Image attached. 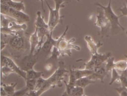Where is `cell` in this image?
Instances as JSON below:
<instances>
[{
  "mask_svg": "<svg viewBox=\"0 0 127 96\" xmlns=\"http://www.w3.org/2000/svg\"><path fill=\"white\" fill-rule=\"evenodd\" d=\"M127 68V60H120L115 62L114 68L120 74L125 71Z\"/></svg>",
  "mask_w": 127,
  "mask_h": 96,
  "instance_id": "obj_22",
  "label": "cell"
},
{
  "mask_svg": "<svg viewBox=\"0 0 127 96\" xmlns=\"http://www.w3.org/2000/svg\"><path fill=\"white\" fill-rule=\"evenodd\" d=\"M114 57H110L105 63V65L107 72H111L112 69L114 68Z\"/></svg>",
  "mask_w": 127,
  "mask_h": 96,
  "instance_id": "obj_25",
  "label": "cell"
},
{
  "mask_svg": "<svg viewBox=\"0 0 127 96\" xmlns=\"http://www.w3.org/2000/svg\"><path fill=\"white\" fill-rule=\"evenodd\" d=\"M5 4L7 5L11 8L20 11H23L25 8L24 4L22 1H16L11 0L6 2Z\"/></svg>",
  "mask_w": 127,
  "mask_h": 96,
  "instance_id": "obj_19",
  "label": "cell"
},
{
  "mask_svg": "<svg viewBox=\"0 0 127 96\" xmlns=\"http://www.w3.org/2000/svg\"><path fill=\"white\" fill-rule=\"evenodd\" d=\"M98 14L96 15V20L95 25L100 28L99 35L103 37L106 36L110 30H111V25L105 15L104 10L100 7H97Z\"/></svg>",
  "mask_w": 127,
  "mask_h": 96,
  "instance_id": "obj_5",
  "label": "cell"
},
{
  "mask_svg": "<svg viewBox=\"0 0 127 96\" xmlns=\"http://www.w3.org/2000/svg\"><path fill=\"white\" fill-rule=\"evenodd\" d=\"M10 0H0V3L5 4L6 2H7Z\"/></svg>",
  "mask_w": 127,
  "mask_h": 96,
  "instance_id": "obj_36",
  "label": "cell"
},
{
  "mask_svg": "<svg viewBox=\"0 0 127 96\" xmlns=\"http://www.w3.org/2000/svg\"><path fill=\"white\" fill-rule=\"evenodd\" d=\"M38 59L37 55L28 54L21 59L19 66L22 70L26 72L28 70L33 69V67L37 63Z\"/></svg>",
  "mask_w": 127,
  "mask_h": 96,
  "instance_id": "obj_9",
  "label": "cell"
},
{
  "mask_svg": "<svg viewBox=\"0 0 127 96\" xmlns=\"http://www.w3.org/2000/svg\"><path fill=\"white\" fill-rule=\"evenodd\" d=\"M8 27L12 31L15 32L23 31L27 28V25L26 23L20 24L16 21H11L8 25Z\"/></svg>",
  "mask_w": 127,
  "mask_h": 96,
  "instance_id": "obj_15",
  "label": "cell"
},
{
  "mask_svg": "<svg viewBox=\"0 0 127 96\" xmlns=\"http://www.w3.org/2000/svg\"><path fill=\"white\" fill-rule=\"evenodd\" d=\"M60 56H61V54L59 49L57 46H54L51 51V55L49 58V60H57Z\"/></svg>",
  "mask_w": 127,
  "mask_h": 96,
  "instance_id": "obj_27",
  "label": "cell"
},
{
  "mask_svg": "<svg viewBox=\"0 0 127 96\" xmlns=\"http://www.w3.org/2000/svg\"><path fill=\"white\" fill-rule=\"evenodd\" d=\"M0 74H1V79L5 78L7 77L9 75L12 73H14V72L9 67L6 66H0Z\"/></svg>",
  "mask_w": 127,
  "mask_h": 96,
  "instance_id": "obj_24",
  "label": "cell"
},
{
  "mask_svg": "<svg viewBox=\"0 0 127 96\" xmlns=\"http://www.w3.org/2000/svg\"><path fill=\"white\" fill-rule=\"evenodd\" d=\"M84 94V89L75 86L72 90L69 96H81Z\"/></svg>",
  "mask_w": 127,
  "mask_h": 96,
  "instance_id": "obj_26",
  "label": "cell"
},
{
  "mask_svg": "<svg viewBox=\"0 0 127 96\" xmlns=\"http://www.w3.org/2000/svg\"><path fill=\"white\" fill-rule=\"evenodd\" d=\"M27 96V95H26V96Z\"/></svg>",
  "mask_w": 127,
  "mask_h": 96,
  "instance_id": "obj_42",
  "label": "cell"
},
{
  "mask_svg": "<svg viewBox=\"0 0 127 96\" xmlns=\"http://www.w3.org/2000/svg\"><path fill=\"white\" fill-rule=\"evenodd\" d=\"M111 54L109 52L104 54L97 53L96 54L92 55L90 59L93 62L95 67V69H96V68H98L103 65L106 62V61L110 57H111Z\"/></svg>",
  "mask_w": 127,
  "mask_h": 96,
  "instance_id": "obj_13",
  "label": "cell"
},
{
  "mask_svg": "<svg viewBox=\"0 0 127 96\" xmlns=\"http://www.w3.org/2000/svg\"><path fill=\"white\" fill-rule=\"evenodd\" d=\"M0 66H6L11 69L14 73L22 78L25 81L26 80V72L22 70L14 61L9 57L5 55H1Z\"/></svg>",
  "mask_w": 127,
  "mask_h": 96,
  "instance_id": "obj_7",
  "label": "cell"
},
{
  "mask_svg": "<svg viewBox=\"0 0 127 96\" xmlns=\"http://www.w3.org/2000/svg\"><path fill=\"white\" fill-rule=\"evenodd\" d=\"M68 29V26H66L63 34L59 37V40L57 46L62 56H65V55L70 56L72 54L71 49H75L78 51L80 50L79 46L73 44V42L75 41L74 38H72L69 40H67L65 38V35Z\"/></svg>",
  "mask_w": 127,
  "mask_h": 96,
  "instance_id": "obj_2",
  "label": "cell"
},
{
  "mask_svg": "<svg viewBox=\"0 0 127 96\" xmlns=\"http://www.w3.org/2000/svg\"><path fill=\"white\" fill-rule=\"evenodd\" d=\"M77 0V1H78V2H79L80 1V0Z\"/></svg>",
  "mask_w": 127,
  "mask_h": 96,
  "instance_id": "obj_39",
  "label": "cell"
},
{
  "mask_svg": "<svg viewBox=\"0 0 127 96\" xmlns=\"http://www.w3.org/2000/svg\"><path fill=\"white\" fill-rule=\"evenodd\" d=\"M29 92L28 89L25 87L24 88L15 91L12 96H25Z\"/></svg>",
  "mask_w": 127,
  "mask_h": 96,
  "instance_id": "obj_29",
  "label": "cell"
},
{
  "mask_svg": "<svg viewBox=\"0 0 127 96\" xmlns=\"http://www.w3.org/2000/svg\"><path fill=\"white\" fill-rule=\"evenodd\" d=\"M108 74V72L106 69L104 63L102 66L95 69L93 74L89 76V77L93 81H96L99 80L102 83H103L104 80Z\"/></svg>",
  "mask_w": 127,
  "mask_h": 96,
  "instance_id": "obj_11",
  "label": "cell"
},
{
  "mask_svg": "<svg viewBox=\"0 0 127 96\" xmlns=\"http://www.w3.org/2000/svg\"><path fill=\"white\" fill-rule=\"evenodd\" d=\"M84 40L86 42L87 48L91 54V55L98 53V49L103 45V44L100 41H99L97 43L95 42L92 38L89 35L85 36Z\"/></svg>",
  "mask_w": 127,
  "mask_h": 96,
  "instance_id": "obj_12",
  "label": "cell"
},
{
  "mask_svg": "<svg viewBox=\"0 0 127 96\" xmlns=\"http://www.w3.org/2000/svg\"><path fill=\"white\" fill-rule=\"evenodd\" d=\"M125 57H126V58H127V55H125ZM126 71H127V69H126Z\"/></svg>",
  "mask_w": 127,
  "mask_h": 96,
  "instance_id": "obj_37",
  "label": "cell"
},
{
  "mask_svg": "<svg viewBox=\"0 0 127 96\" xmlns=\"http://www.w3.org/2000/svg\"><path fill=\"white\" fill-rule=\"evenodd\" d=\"M6 15L13 18L20 24L25 23L30 20V17L27 14L23 11L17 10L11 7H9Z\"/></svg>",
  "mask_w": 127,
  "mask_h": 96,
  "instance_id": "obj_10",
  "label": "cell"
},
{
  "mask_svg": "<svg viewBox=\"0 0 127 96\" xmlns=\"http://www.w3.org/2000/svg\"><path fill=\"white\" fill-rule=\"evenodd\" d=\"M44 0V1H45V0Z\"/></svg>",
  "mask_w": 127,
  "mask_h": 96,
  "instance_id": "obj_41",
  "label": "cell"
},
{
  "mask_svg": "<svg viewBox=\"0 0 127 96\" xmlns=\"http://www.w3.org/2000/svg\"><path fill=\"white\" fill-rule=\"evenodd\" d=\"M86 96V95H84V94H83V95H82V96Z\"/></svg>",
  "mask_w": 127,
  "mask_h": 96,
  "instance_id": "obj_38",
  "label": "cell"
},
{
  "mask_svg": "<svg viewBox=\"0 0 127 96\" xmlns=\"http://www.w3.org/2000/svg\"><path fill=\"white\" fill-rule=\"evenodd\" d=\"M37 80L35 79H27L25 80V87L28 89L29 91L35 90Z\"/></svg>",
  "mask_w": 127,
  "mask_h": 96,
  "instance_id": "obj_28",
  "label": "cell"
},
{
  "mask_svg": "<svg viewBox=\"0 0 127 96\" xmlns=\"http://www.w3.org/2000/svg\"><path fill=\"white\" fill-rule=\"evenodd\" d=\"M17 84V82L14 83H11L9 85L3 84L1 83V86H2L5 90L7 96H12L14 93L15 92V88Z\"/></svg>",
  "mask_w": 127,
  "mask_h": 96,
  "instance_id": "obj_20",
  "label": "cell"
},
{
  "mask_svg": "<svg viewBox=\"0 0 127 96\" xmlns=\"http://www.w3.org/2000/svg\"><path fill=\"white\" fill-rule=\"evenodd\" d=\"M39 1L41 2V7H42V9L43 11L44 12H45V10L44 9V0H39Z\"/></svg>",
  "mask_w": 127,
  "mask_h": 96,
  "instance_id": "obj_35",
  "label": "cell"
},
{
  "mask_svg": "<svg viewBox=\"0 0 127 96\" xmlns=\"http://www.w3.org/2000/svg\"><path fill=\"white\" fill-rule=\"evenodd\" d=\"M27 96H40L36 91H29L27 94Z\"/></svg>",
  "mask_w": 127,
  "mask_h": 96,
  "instance_id": "obj_32",
  "label": "cell"
},
{
  "mask_svg": "<svg viewBox=\"0 0 127 96\" xmlns=\"http://www.w3.org/2000/svg\"><path fill=\"white\" fill-rule=\"evenodd\" d=\"M22 31L18 32L14 36H11L8 41V45L12 50L20 52L24 50L25 41L24 36L21 34Z\"/></svg>",
  "mask_w": 127,
  "mask_h": 96,
  "instance_id": "obj_8",
  "label": "cell"
},
{
  "mask_svg": "<svg viewBox=\"0 0 127 96\" xmlns=\"http://www.w3.org/2000/svg\"><path fill=\"white\" fill-rule=\"evenodd\" d=\"M126 5H124L123 6L120 7L119 8V10L122 13V14L121 15V17L124 16H127V0H126Z\"/></svg>",
  "mask_w": 127,
  "mask_h": 96,
  "instance_id": "obj_31",
  "label": "cell"
},
{
  "mask_svg": "<svg viewBox=\"0 0 127 96\" xmlns=\"http://www.w3.org/2000/svg\"><path fill=\"white\" fill-rule=\"evenodd\" d=\"M43 72L36 71L34 69H30L26 71V80L27 79H35L37 80L42 76Z\"/></svg>",
  "mask_w": 127,
  "mask_h": 96,
  "instance_id": "obj_21",
  "label": "cell"
},
{
  "mask_svg": "<svg viewBox=\"0 0 127 96\" xmlns=\"http://www.w3.org/2000/svg\"><path fill=\"white\" fill-rule=\"evenodd\" d=\"M29 42L30 44V50L29 54L34 55L39 44L40 39L37 33V29L35 28L34 32L30 34Z\"/></svg>",
  "mask_w": 127,
  "mask_h": 96,
  "instance_id": "obj_14",
  "label": "cell"
},
{
  "mask_svg": "<svg viewBox=\"0 0 127 96\" xmlns=\"http://www.w3.org/2000/svg\"><path fill=\"white\" fill-rule=\"evenodd\" d=\"M73 72L76 80L86 77H88L94 73V71L86 69H73Z\"/></svg>",
  "mask_w": 127,
  "mask_h": 96,
  "instance_id": "obj_16",
  "label": "cell"
},
{
  "mask_svg": "<svg viewBox=\"0 0 127 96\" xmlns=\"http://www.w3.org/2000/svg\"><path fill=\"white\" fill-rule=\"evenodd\" d=\"M126 33H127V32H126Z\"/></svg>",
  "mask_w": 127,
  "mask_h": 96,
  "instance_id": "obj_40",
  "label": "cell"
},
{
  "mask_svg": "<svg viewBox=\"0 0 127 96\" xmlns=\"http://www.w3.org/2000/svg\"><path fill=\"white\" fill-rule=\"evenodd\" d=\"M7 45V43L4 41V40H2V39H1V41H0V46H1V51H2L3 49L5 48V47H6V45Z\"/></svg>",
  "mask_w": 127,
  "mask_h": 96,
  "instance_id": "obj_33",
  "label": "cell"
},
{
  "mask_svg": "<svg viewBox=\"0 0 127 96\" xmlns=\"http://www.w3.org/2000/svg\"><path fill=\"white\" fill-rule=\"evenodd\" d=\"M55 3V8H52L47 0H45L47 5L49 9V20L48 22L49 26L50 32L53 33V30L58 24L63 23V15H61L60 13V9L65 6V4L67 3V0H54Z\"/></svg>",
  "mask_w": 127,
  "mask_h": 96,
  "instance_id": "obj_1",
  "label": "cell"
},
{
  "mask_svg": "<svg viewBox=\"0 0 127 96\" xmlns=\"http://www.w3.org/2000/svg\"><path fill=\"white\" fill-rule=\"evenodd\" d=\"M58 64L57 69L51 76L47 79L52 87H54L56 86L61 87L62 86V82L64 81V78L66 77L67 74L69 72V71L66 69L64 61L60 60L59 61Z\"/></svg>",
  "mask_w": 127,
  "mask_h": 96,
  "instance_id": "obj_4",
  "label": "cell"
},
{
  "mask_svg": "<svg viewBox=\"0 0 127 96\" xmlns=\"http://www.w3.org/2000/svg\"><path fill=\"white\" fill-rule=\"evenodd\" d=\"M52 33H51L46 36V40L44 42L39 52L36 55L38 56V58L39 57L47 56L51 53L53 47L57 46L59 37L57 39H54L52 37Z\"/></svg>",
  "mask_w": 127,
  "mask_h": 96,
  "instance_id": "obj_6",
  "label": "cell"
},
{
  "mask_svg": "<svg viewBox=\"0 0 127 96\" xmlns=\"http://www.w3.org/2000/svg\"><path fill=\"white\" fill-rule=\"evenodd\" d=\"M115 90L118 93L119 96H127V88L121 86L115 88Z\"/></svg>",
  "mask_w": 127,
  "mask_h": 96,
  "instance_id": "obj_30",
  "label": "cell"
},
{
  "mask_svg": "<svg viewBox=\"0 0 127 96\" xmlns=\"http://www.w3.org/2000/svg\"><path fill=\"white\" fill-rule=\"evenodd\" d=\"M112 0H109L108 4L107 6H103L98 2L95 3V5L101 7L104 11V13L111 25V31L120 28L122 30H124L125 28L119 22V18L121 17V15H117L113 11L111 6Z\"/></svg>",
  "mask_w": 127,
  "mask_h": 96,
  "instance_id": "obj_3",
  "label": "cell"
},
{
  "mask_svg": "<svg viewBox=\"0 0 127 96\" xmlns=\"http://www.w3.org/2000/svg\"><path fill=\"white\" fill-rule=\"evenodd\" d=\"M0 96H7L5 90L2 86L0 87Z\"/></svg>",
  "mask_w": 127,
  "mask_h": 96,
  "instance_id": "obj_34",
  "label": "cell"
},
{
  "mask_svg": "<svg viewBox=\"0 0 127 96\" xmlns=\"http://www.w3.org/2000/svg\"><path fill=\"white\" fill-rule=\"evenodd\" d=\"M37 17L35 22V27L36 28H49L48 24L47 23L44 19L43 16L41 14L40 11H38L37 12ZM50 29V28H49Z\"/></svg>",
  "mask_w": 127,
  "mask_h": 96,
  "instance_id": "obj_17",
  "label": "cell"
},
{
  "mask_svg": "<svg viewBox=\"0 0 127 96\" xmlns=\"http://www.w3.org/2000/svg\"><path fill=\"white\" fill-rule=\"evenodd\" d=\"M121 74L118 72L115 68L113 69L111 71V79L109 83V85H112L115 82L120 83V78Z\"/></svg>",
  "mask_w": 127,
  "mask_h": 96,
  "instance_id": "obj_23",
  "label": "cell"
},
{
  "mask_svg": "<svg viewBox=\"0 0 127 96\" xmlns=\"http://www.w3.org/2000/svg\"><path fill=\"white\" fill-rule=\"evenodd\" d=\"M95 82L96 81L91 80L88 76L76 80L75 82V86L84 89L87 86L91 84H94Z\"/></svg>",
  "mask_w": 127,
  "mask_h": 96,
  "instance_id": "obj_18",
  "label": "cell"
}]
</instances>
